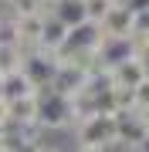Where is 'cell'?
I'll return each instance as SVG.
<instances>
[{
  "label": "cell",
  "instance_id": "6da1fadb",
  "mask_svg": "<svg viewBox=\"0 0 149 152\" xmlns=\"http://www.w3.org/2000/svg\"><path fill=\"white\" fill-rule=\"evenodd\" d=\"M136 102H149V81H146V78L136 85Z\"/></svg>",
  "mask_w": 149,
  "mask_h": 152
},
{
  "label": "cell",
  "instance_id": "7a4b0ae2",
  "mask_svg": "<svg viewBox=\"0 0 149 152\" xmlns=\"http://www.w3.org/2000/svg\"><path fill=\"white\" fill-rule=\"evenodd\" d=\"M136 145H139V152H149V132L142 135V142H136Z\"/></svg>",
  "mask_w": 149,
  "mask_h": 152
},
{
  "label": "cell",
  "instance_id": "3957f363",
  "mask_svg": "<svg viewBox=\"0 0 149 152\" xmlns=\"http://www.w3.org/2000/svg\"><path fill=\"white\" fill-rule=\"evenodd\" d=\"M81 152H105V149H98V145H81Z\"/></svg>",
  "mask_w": 149,
  "mask_h": 152
},
{
  "label": "cell",
  "instance_id": "277c9868",
  "mask_svg": "<svg viewBox=\"0 0 149 152\" xmlns=\"http://www.w3.org/2000/svg\"><path fill=\"white\" fill-rule=\"evenodd\" d=\"M37 152H58V149H37Z\"/></svg>",
  "mask_w": 149,
  "mask_h": 152
}]
</instances>
